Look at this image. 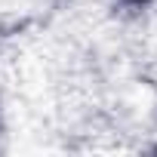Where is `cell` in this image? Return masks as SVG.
I'll use <instances>...</instances> for the list:
<instances>
[{
  "label": "cell",
  "mask_w": 157,
  "mask_h": 157,
  "mask_svg": "<svg viewBox=\"0 0 157 157\" xmlns=\"http://www.w3.org/2000/svg\"><path fill=\"white\" fill-rule=\"evenodd\" d=\"M129 3H145V0H129Z\"/></svg>",
  "instance_id": "6da1fadb"
}]
</instances>
